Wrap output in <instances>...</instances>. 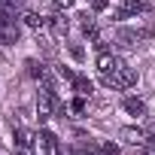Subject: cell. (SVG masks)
<instances>
[{
	"instance_id": "1",
	"label": "cell",
	"mask_w": 155,
	"mask_h": 155,
	"mask_svg": "<svg viewBox=\"0 0 155 155\" xmlns=\"http://www.w3.org/2000/svg\"><path fill=\"white\" fill-rule=\"evenodd\" d=\"M101 76H104V85H110V88H131V85L137 82V70L128 67L122 58L116 61L113 70H107V73H101Z\"/></svg>"
},
{
	"instance_id": "2",
	"label": "cell",
	"mask_w": 155,
	"mask_h": 155,
	"mask_svg": "<svg viewBox=\"0 0 155 155\" xmlns=\"http://www.w3.org/2000/svg\"><path fill=\"white\" fill-rule=\"evenodd\" d=\"M52 113H55V94H52V88H43L37 94V119L46 122V119H52Z\"/></svg>"
},
{
	"instance_id": "3",
	"label": "cell",
	"mask_w": 155,
	"mask_h": 155,
	"mask_svg": "<svg viewBox=\"0 0 155 155\" xmlns=\"http://www.w3.org/2000/svg\"><path fill=\"white\" fill-rule=\"evenodd\" d=\"M0 43H3V46H15L18 43V25H15V18L0 15Z\"/></svg>"
},
{
	"instance_id": "4",
	"label": "cell",
	"mask_w": 155,
	"mask_h": 155,
	"mask_svg": "<svg viewBox=\"0 0 155 155\" xmlns=\"http://www.w3.org/2000/svg\"><path fill=\"white\" fill-rule=\"evenodd\" d=\"M55 134H49V131H40L37 137H34V155H55Z\"/></svg>"
},
{
	"instance_id": "5",
	"label": "cell",
	"mask_w": 155,
	"mask_h": 155,
	"mask_svg": "<svg viewBox=\"0 0 155 155\" xmlns=\"http://www.w3.org/2000/svg\"><path fill=\"white\" fill-rule=\"evenodd\" d=\"M116 40L122 46H140L146 40V31H140V28H119L116 31Z\"/></svg>"
},
{
	"instance_id": "6",
	"label": "cell",
	"mask_w": 155,
	"mask_h": 155,
	"mask_svg": "<svg viewBox=\"0 0 155 155\" xmlns=\"http://www.w3.org/2000/svg\"><path fill=\"white\" fill-rule=\"evenodd\" d=\"M116 9H119V18H131L137 12H143V0H116Z\"/></svg>"
},
{
	"instance_id": "7",
	"label": "cell",
	"mask_w": 155,
	"mask_h": 155,
	"mask_svg": "<svg viewBox=\"0 0 155 155\" xmlns=\"http://www.w3.org/2000/svg\"><path fill=\"white\" fill-rule=\"evenodd\" d=\"M122 140H128L131 146H149V134L140 128H122Z\"/></svg>"
},
{
	"instance_id": "8",
	"label": "cell",
	"mask_w": 155,
	"mask_h": 155,
	"mask_svg": "<svg viewBox=\"0 0 155 155\" xmlns=\"http://www.w3.org/2000/svg\"><path fill=\"white\" fill-rule=\"evenodd\" d=\"M125 113H131V116H146V104L140 101V97H125Z\"/></svg>"
},
{
	"instance_id": "9",
	"label": "cell",
	"mask_w": 155,
	"mask_h": 155,
	"mask_svg": "<svg viewBox=\"0 0 155 155\" xmlns=\"http://www.w3.org/2000/svg\"><path fill=\"white\" fill-rule=\"evenodd\" d=\"M34 137H37V134H31L28 128H15V146H18V149H31V146H34Z\"/></svg>"
},
{
	"instance_id": "10",
	"label": "cell",
	"mask_w": 155,
	"mask_h": 155,
	"mask_svg": "<svg viewBox=\"0 0 155 155\" xmlns=\"http://www.w3.org/2000/svg\"><path fill=\"white\" fill-rule=\"evenodd\" d=\"M73 88H76V94H79V97L91 94V82L85 79V76H73Z\"/></svg>"
},
{
	"instance_id": "11",
	"label": "cell",
	"mask_w": 155,
	"mask_h": 155,
	"mask_svg": "<svg viewBox=\"0 0 155 155\" xmlns=\"http://www.w3.org/2000/svg\"><path fill=\"white\" fill-rule=\"evenodd\" d=\"M25 67H28V73L34 76V79H46V76H49V73H46V67H43L40 61H34V58H31V61H28Z\"/></svg>"
},
{
	"instance_id": "12",
	"label": "cell",
	"mask_w": 155,
	"mask_h": 155,
	"mask_svg": "<svg viewBox=\"0 0 155 155\" xmlns=\"http://www.w3.org/2000/svg\"><path fill=\"white\" fill-rule=\"evenodd\" d=\"M25 25H28V28H34V31H37V28H43V25H46V18H40V15H37V12H25Z\"/></svg>"
},
{
	"instance_id": "13",
	"label": "cell",
	"mask_w": 155,
	"mask_h": 155,
	"mask_svg": "<svg viewBox=\"0 0 155 155\" xmlns=\"http://www.w3.org/2000/svg\"><path fill=\"white\" fill-rule=\"evenodd\" d=\"M101 152L104 155H119V146L116 143H101Z\"/></svg>"
},
{
	"instance_id": "14",
	"label": "cell",
	"mask_w": 155,
	"mask_h": 155,
	"mask_svg": "<svg viewBox=\"0 0 155 155\" xmlns=\"http://www.w3.org/2000/svg\"><path fill=\"white\" fill-rule=\"evenodd\" d=\"M70 110H73V113H85V101H82V97H76V101L70 104Z\"/></svg>"
},
{
	"instance_id": "15",
	"label": "cell",
	"mask_w": 155,
	"mask_h": 155,
	"mask_svg": "<svg viewBox=\"0 0 155 155\" xmlns=\"http://www.w3.org/2000/svg\"><path fill=\"white\" fill-rule=\"evenodd\" d=\"M55 31L58 34H67V18H55Z\"/></svg>"
},
{
	"instance_id": "16",
	"label": "cell",
	"mask_w": 155,
	"mask_h": 155,
	"mask_svg": "<svg viewBox=\"0 0 155 155\" xmlns=\"http://www.w3.org/2000/svg\"><path fill=\"white\" fill-rule=\"evenodd\" d=\"M67 6H73V0H55V9H67Z\"/></svg>"
},
{
	"instance_id": "17",
	"label": "cell",
	"mask_w": 155,
	"mask_h": 155,
	"mask_svg": "<svg viewBox=\"0 0 155 155\" xmlns=\"http://www.w3.org/2000/svg\"><path fill=\"white\" fill-rule=\"evenodd\" d=\"M73 155H94V152H91V149H76Z\"/></svg>"
},
{
	"instance_id": "18",
	"label": "cell",
	"mask_w": 155,
	"mask_h": 155,
	"mask_svg": "<svg viewBox=\"0 0 155 155\" xmlns=\"http://www.w3.org/2000/svg\"><path fill=\"white\" fill-rule=\"evenodd\" d=\"M15 155H28V149H18V152H15Z\"/></svg>"
}]
</instances>
